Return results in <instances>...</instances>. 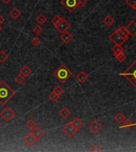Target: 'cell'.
I'll return each instance as SVG.
<instances>
[{
	"label": "cell",
	"mask_w": 136,
	"mask_h": 152,
	"mask_svg": "<svg viewBox=\"0 0 136 152\" xmlns=\"http://www.w3.org/2000/svg\"><path fill=\"white\" fill-rule=\"evenodd\" d=\"M54 77L60 82L65 83L72 76V73L64 64H61L54 72Z\"/></svg>",
	"instance_id": "3"
},
{
	"label": "cell",
	"mask_w": 136,
	"mask_h": 152,
	"mask_svg": "<svg viewBox=\"0 0 136 152\" xmlns=\"http://www.w3.org/2000/svg\"><path fill=\"white\" fill-rule=\"evenodd\" d=\"M32 72V70L27 65H25L22 67V69L20 70V74H22V75H24L25 77L29 76Z\"/></svg>",
	"instance_id": "19"
},
{
	"label": "cell",
	"mask_w": 136,
	"mask_h": 152,
	"mask_svg": "<svg viewBox=\"0 0 136 152\" xmlns=\"http://www.w3.org/2000/svg\"><path fill=\"white\" fill-rule=\"evenodd\" d=\"M37 141H38V139L35 138V136H34L31 132L28 133V134L24 137V142H25L27 145L30 146V147H32Z\"/></svg>",
	"instance_id": "11"
},
{
	"label": "cell",
	"mask_w": 136,
	"mask_h": 152,
	"mask_svg": "<svg viewBox=\"0 0 136 152\" xmlns=\"http://www.w3.org/2000/svg\"><path fill=\"white\" fill-rule=\"evenodd\" d=\"M131 9L134 10H135V11H136V4H135V5H134V6H132V7H131Z\"/></svg>",
	"instance_id": "40"
},
{
	"label": "cell",
	"mask_w": 136,
	"mask_h": 152,
	"mask_svg": "<svg viewBox=\"0 0 136 152\" xmlns=\"http://www.w3.org/2000/svg\"><path fill=\"white\" fill-rule=\"evenodd\" d=\"M115 32H116V33H117V34L119 35L120 37H122V38H123V39H124L125 41H127V39H128V37H127L126 35L124 34V33H123V32L121 31L120 29V28L116 29H115Z\"/></svg>",
	"instance_id": "33"
},
{
	"label": "cell",
	"mask_w": 136,
	"mask_h": 152,
	"mask_svg": "<svg viewBox=\"0 0 136 152\" xmlns=\"http://www.w3.org/2000/svg\"><path fill=\"white\" fill-rule=\"evenodd\" d=\"M25 125H26V127H27L30 130H33L35 127L37 126V124H36V122H35L34 120L30 119V120H29L28 121L26 122Z\"/></svg>",
	"instance_id": "28"
},
{
	"label": "cell",
	"mask_w": 136,
	"mask_h": 152,
	"mask_svg": "<svg viewBox=\"0 0 136 152\" xmlns=\"http://www.w3.org/2000/svg\"><path fill=\"white\" fill-rule=\"evenodd\" d=\"M35 21H36V22L38 23V25H43V24H45V22H47V18L45 15H43L42 14H41L36 18Z\"/></svg>",
	"instance_id": "22"
},
{
	"label": "cell",
	"mask_w": 136,
	"mask_h": 152,
	"mask_svg": "<svg viewBox=\"0 0 136 152\" xmlns=\"http://www.w3.org/2000/svg\"><path fill=\"white\" fill-rule=\"evenodd\" d=\"M70 122H71V124H72L73 126L75 127L77 130H79L80 128L83 126V122L80 120L78 117H75V118H74L72 121H70Z\"/></svg>",
	"instance_id": "17"
},
{
	"label": "cell",
	"mask_w": 136,
	"mask_h": 152,
	"mask_svg": "<svg viewBox=\"0 0 136 152\" xmlns=\"http://www.w3.org/2000/svg\"><path fill=\"white\" fill-rule=\"evenodd\" d=\"M89 129L93 134H97L102 129V125L99 123L97 120H93L92 123L89 125Z\"/></svg>",
	"instance_id": "9"
},
{
	"label": "cell",
	"mask_w": 136,
	"mask_h": 152,
	"mask_svg": "<svg viewBox=\"0 0 136 152\" xmlns=\"http://www.w3.org/2000/svg\"><path fill=\"white\" fill-rule=\"evenodd\" d=\"M120 75L121 76H124L136 89V60L125 70V71L120 73Z\"/></svg>",
	"instance_id": "2"
},
{
	"label": "cell",
	"mask_w": 136,
	"mask_h": 152,
	"mask_svg": "<svg viewBox=\"0 0 136 152\" xmlns=\"http://www.w3.org/2000/svg\"><path fill=\"white\" fill-rule=\"evenodd\" d=\"M21 14H22V13H21V11H20V10H18V8L14 7V8H13V9L10 10V16L12 18L17 19V18H19V17H20Z\"/></svg>",
	"instance_id": "18"
},
{
	"label": "cell",
	"mask_w": 136,
	"mask_h": 152,
	"mask_svg": "<svg viewBox=\"0 0 136 152\" xmlns=\"http://www.w3.org/2000/svg\"><path fill=\"white\" fill-rule=\"evenodd\" d=\"M53 91H54V93H56V94H57L59 97H60V96L64 94L65 90H64V89L62 88L60 86H57L54 89V90H53Z\"/></svg>",
	"instance_id": "30"
},
{
	"label": "cell",
	"mask_w": 136,
	"mask_h": 152,
	"mask_svg": "<svg viewBox=\"0 0 136 152\" xmlns=\"http://www.w3.org/2000/svg\"><path fill=\"white\" fill-rule=\"evenodd\" d=\"M125 119H126V117H125V116H124V114L122 113L121 112L118 113L114 117L115 121L118 124H122L124 122Z\"/></svg>",
	"instance_id": "20"
},
{
	"label": "cell",
	"mask_w": 136,
	"mask_h": 152,
	"mask_svg": "<svg viewBox=\"0 0 136 152\" xmlns=\"http://www.w3.org/2000/svg\"><path fill=\"white\" fill-rule=\"evenodd\" d=\"M31 44L35 47H38L41 44V40L38 37H34L31 40Z\"/></svg>",
	"instance_id": "31"
},
{
	"label": "cell",
	"mask_w": 136,
	"mask_h": 152,
	"mask_svg": "<svg viewBox=\"0 0 136 152\" xmlns=\"http://www.w3.org/2000/svg\"><path fill=\"white\" fill-rule=\"evenodd\" d=\"M135 113H136V109H135Z\"/></svg>",
	"instance_id": "44"
},
{
	"label": "cell",
	"mask_w": 136,
	"mask_h": 152,
	"mask_svg": "<svg viewBox=\"0 0 136 152\" xmlns=\"http://www.w3.org/2000/svg\"><path fill=\"white\" fill-rule=\"evenodd\" d=\"M135 18H136V14H135Z\"/></svg>",
	"instance_id": "43"
},
{
	"label": "cell",
	"mask_w": 136,
	"mask_h": 152,
	"mask_svg": "<svg viewBox=\"0 0 136 152\" xmlns=\"http://www.w3.org/2000/svg\"><path fill=\"white\" fill-rule=\"evenodd\" d=\"M31 133L35 136V138L39 140V139H41L43 136H45V131L41 129L40 127L36 126L33 130H31Z\"/></svg>",
	"instance_id": "10"
},
{
	"label": "cell",
	"mask_w": 136,
	"mask_h": 152,
	"mask_svg": "<svg viewBox=\"0 0 136 152\" xmlns=\"http://www.w3.org/2000/svg\"><path fill=\"white\" fill-rule=\"evenodd\" d=\"M3 29V26H2V25H0V31Z\"/></svg>",
	"instance_id": "41"
},
{
	"label": "cell",
	"mask_w": 136,
	"mask_h": 152,
	"mask_svg": "<svg viewBox=\"0 0 136 152\" xmlns=\"http://www.w3.org/2000/svg\"><path fill=\"white\" fill-rule=\"evenodd\" d=\"M88 3L87 0H77V8L81 9L84 6H85L86 4Z\"/></svg>",
	"instance_id": "34"
},
{
	"label": "cell",
	"mask_w": 136,
	"mask_h": 152,
	"mask_svg": "<svg viewBox=\"0 0 136 152\" xmlns=\"http://www.w3.org/2000/svg\"><path fill=\"white\" fill-rule=\"evenodd\" d=\"M76 80L80 82V83H84V82L88 80L89 79V75L86 74L84 71H80V73H78V75L76 76Z\"/></svg>",
	"instance_id": "14"
},
{
	"label": "cell",
	"mask_w": 136,
	"mask_h": 152,
	"mask_svg": "<svg viewBox=\"0 0 136 152\" xmlns=\"http://www.w3.org/2000/svg\"><path fill=\"white\" fill-rule=\"evenodd\" d=\"M70 114H71V112L69 110V109L67 107H63L59 111V115L63 119H67L70 116Z\"/></svg>",
	"instance_id": "16"
},
{
	"label": "cell",
	"mask_w": 136,
	"mask_h": 152,
	"mask_svg": "<svg viewBox=\"0 0 136 152\" xmlns=\"http://www.w3.org/2000/svg\"><path fill=\"white\" fill-rule=\"evenodd\" d=\"M8 59V54L4 50H0V63H4Z\"/></svg>",
	"instance_id": "27"
},
{
	"label": "cell",
	"mask_w": 136,
	"mask_h": 152,
	"mask_svg": "<svg viewBox=\"0 0 136 152\" xmlns=\"http://www.w3.org/2000/svg\"><path fill=\"white\" fill-rule=\"evenodd\" d=\"M4 22H5V18L2 15H0V25L3 24Z\"/></svg>",
	"instance_id": "38"
},
{
	"label": "cell",
	"mask_w": 136,
	"mask_h": 152,
	"mask_svg": "<svg viewBox=\"0 0 136 152\" xmlns=\"http://www.w3.org/2000/svg\"><path fill=\"white\" fill-rule=\"evenodd\" d=\"M120 30L123 33H124V34L126 35L127 37H128L129 36V33H128V31H127V28H126V26H121V27H120Z\"/></svg>",
	"instance_id": "37"
},
{
	"label": "cell",
	"mask_w": 136,
	"mask_h": 152,
	"mask_svg": "<svg viewBox=\"0 0 136 152\" xmlns=\"http://www.w3.org/2000/svg\"><path fill=\"white\" fill-rule=\"evenodd\" d=\"M60 3L69 12H73L77 8V0H61Z\"/></svg>",
	"instance_id": "5"
},
{
	"label": "cell",
	"mask_w": 136,
	"mask_h": 152,
	"mask_svg": "<svg viewBox=\"0 0 136 152\" xmlns=\"http://www.w3.org/2000/svg\"><path fill=\"white\" fill-rule=\"evenodd\" d=\"M14 81H15L19 85H22L23 84L25 81V77L24 75H22V74H19L14 78Z\"/></svg>",
	"instance_id": "26"
},
{
	"label": "cell",
	"mask_w": 136,
	"mask_h": 152,
	"mask_svg": "<svg viewBox=\"0 0 136 152\" xmlns=\"http://www.w3.org/2000/svg\"><path fill=\"white\" fill-rule=\"evenodd\" d=\"M125 2L128 6H131V8L136 4V0H125Z\"/></svg>",
	"instance_id": "36"
},
{
	"label": "cell",
	"mask_w": 136,
	"mask_h": 152,
	"mask_svg": "<svg viewBox=\"0 0 136 152\" xmlns=\"http://www.w3.org/2000/svg\"><path fill=\"white\" fill-rule=\"evenodd\" d=\"M15 92L10 88L9 85L5 81H0V105H3L9 101L13 96H14Z\"/></svg>",
	"instance_id": "1"
},
{
	"label": "cell",
	"mask_w": 136,
	"mask_h": 152,
	"mask_svg": "<svg viewBox=\"0 0 136 152\" xmlns=\"http://www.w3.org/2000/svg\"><path fill=\"white\" fill-rule=\"evenodd\" d=\"M103 22H104V24L106 26L110 27V26H111V25L114 24L115 19L113 18L111 15H107L103 19Z\"/></svg>",
	"instance_id": "15"
},
{
	"label": "cell",
	"mask_w": 136,
	"mask_h": 152,
	"mask_svg": "<svg viewBox=\"0 0 136 152\" xmlns=\"http://www.w3.org/2000/svg\"><path fill=\"white\" fill-rule=\"evenodd\" d=\"M1 117H3V120L6 121V122H10V120H12L14 117H15V113L14 111L11 109L9 106H6L2 112H1Z\"/></svg>",
	"instance_id": "4"
},
{
	"label": "cell",
	"mask_w": 136,
	"mask_h": 152,
	"mask_svg": "<svg viewBox=\"0 0 136 152\" xmlns=\"http://www.w3.org/2000/svg\"><path fill=\"white\" fill-rule=\"evenodd\" d=\"M55 28H56V29H57L59 33H64L65 31H67L68 29L70 28V23L67 21L66 19L64 18L63 20L59 23V25H57V27H55Z\"/></svg>",
	"instance_id": "7"
},
{
	"label": "cell",
	"mask_w": 136,
	"mask_h": 152,
	"mask_svg": "<svg viewBox=\"0 0 136 152\" xmlns=\"http://www.w3.org/2000/svg\"><path fill=\"white\" fill-rule=\"evenodd\" d=\"M114 56L115 57L116 60H117L118 62H120V63H122V62H124V60H126V55L124 53V52H121L120 53L114 55Z\"/></svg>",
	"instance_id": "25"
},
{
	"label": "cell",
	"mask_w": 136,
	"mask_h": 152,
	"mask_svg": "<svg viewBox=\"0 0 136 152\" xmlns=\"http://www.w3.org/2000/svg\"><path fill=\"white\" fill-rule=\"evenodd\" d=\"M59 98H60V97H59L56 93H54V91L49 95V99L51 101H53V102H56V101L59 99Z\"/></svg>",
	"instance_id": "32"
},
{
	"label": "cell",
	"mask_w": 136,
	"mask_h": 152,
	"mask_svg": "<svg viewBox=\"0 0 136 152\" xmlns=\"http://www.w3.org/2000/svg\"><path fill=\"white\" fill-rule=\"evenodd\" d=\"M60 39L63 41L65 44H69L70 41L73 39V35L71 34L69 32L65 31L64 33H61V35H60Z\"/></svg>",
	"instance_id": "13"
},
{
	"label": "cell",
	"mask_w": 136,
	"mask_h": 152,
	"mask_svg": "<svg viewBox=\"0 0 136 152\" xmlns=\"http://www.w3.org/2000/svg\"><path fill=\"white\" fill-rule=\"evenodd\" d=\"M134 124L132 123V121H131V120L129 119H125L124 121L122 123V125L120 127V128H126V129H129L130 128L133 126Z\"/></svg>",
	"instance_id": "21"
},
{
	"label": "cell",
	"mask_w": 136,
	"mask_h": 152,
	"mask_svg": "<svg viewBox=\"0 0 136 152\" xmlns=\"http://www.w3.org/2000/svg\"><path fill=\"white\" fill-rule=\"evenodd\" d=\"M127 31L129 33V36L135 37L136 36V22L135 21L131 22L126 26Z\"/></svg>",
	"instance_id": "12"
},
{
	"label": "cell",
	"mask_w": 136,
	"mask_h": 152,
	"mask_svg": "<svg viewBox=\"0 0 136 152\" xmlns=\"http://www.w3.org/2000/svg\"><path fill=\"white\" fill-rule=\"evenodd\" d=\"M124 48L120 44H115L114 47L111 48V52H113L114 55H116V54L120 53L121 52H124Z\"/></svg>",
	"instance_id": "24"
},
{
	"label": "cell",
	"mask_w": 136,
	"mask_h": 152,
	"mask_svg": "<svg viewBox=\"0 0 136 152\" xmlns=\"http://www.w3.org/2000/svg\"><path fill=\"white\" fill-rule=\"evenodd\" d=\"M62 131H63L64 132H65V134L68 137H69V138L75 136V134L78 132V130L73 126V124H71V122L65 124V125L62 128Z\"/></svg>",
	"instance_id": "6"
},
{
	"label": "cell",
	"mask_w": 136,
	"mask_h": 152,
	"mask_svg": "<svg viewBox=\"0 0 136 152\" xmlns=\"http://www.w3.org/2000/svg\"><path fill=\"white\" fill-rule=\"evenodd\" d=\"M33 32H34L35 34L37 35V36H38V35H41V33H42V32H43V28L41 27V25H36V26H34V29H33Z\"/></svg>",
	"instance_id": "29"
},
{
	"label": "cell",
	"mask_w": 136,
	"mask_h": 152,
	"mask_svg": "<svg viewBox=\"0 0 136 152\" xmlns=\"http://www.w3.org/2000/svg\"><path fill=\"white\" fill-rule=\"evenodd\" d=\"M109 39H110V41H112L115 44H120V45H122V44H124V42L126 41L124 39L120 37L116 33V32L115 31L113 32V33L109 36Z\"/></svg>",
	"instance_id": "8"
},
{
	"label": "cell",
	"mask_w": 136,
	"mask_h": 152,
	"mask_svg": "<svg viewBox=\"0 0 136 152\" xmlns=\"http://www.w3.org/2000/svg\"><path fill=\"white\" fill-rule=\"evenodd\" d=\"M0 126H1V123H0Z\"/></svg>",
	"instance_id": "42"
},
{
	"label": "cell",
	"mask_w": 136,
	"mask_h": 152,
	"mask_svg": "<svg viewBox=\"0 0 136 152\" xmlns=\"http://www.w3.org/2000/svg\"><path fill=\"white\" fill-rule=\"evenodd\" d=\"M90 152H100L102 151V150L98 145H93L92 146V147L89 149Z\"/></svg>",
	"instance_id": "35"
},
{
	"label": "cell",
	"mask_w": 136,
	"mask_h": 152,
	"mask_svg": "<svg viewBox=\"0 0 136 152\" xmlns=\"http://www.w3.org/2000/svg\"><path fill=\"white\" fill-rule=\"evenodd\" d=\"M2 1H3L4 4H6V5H8V4H9V3H10L11 1H13V0H2Z\"/></svg>",
	"instance_id": "39"
},
{
	"label": "cell",
	"mask_w": 136,
	"mask_h": 152,
	"mask_svg": "<svg viewBox=\"0 0 136 152\" xmlns=\"http://www.w3.org/2000/svg\"><path fill=\"white\" fill-rule=\"evenodd\" d=\"M63 19L64 18H62V17H60V16L59 15H56L54 18L51 20V23L54 25V27H57V25H59V23H60Z\"/></svg>",
	"instance_id": "23"
}]
</instances>
